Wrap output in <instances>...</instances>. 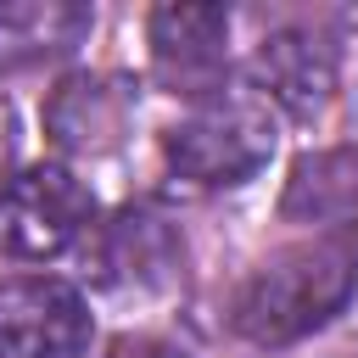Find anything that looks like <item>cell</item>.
I'll return each mask as SVG.
<instances>
[{"instance_id":"1","label":"cell","mask_w":358,"mask_h":358,"mask_svg":"<svg viewBox=\"0 0 358 358\" xmlns=\"http://www.w3.org/2000/svg\"><path fill=\"white\" fill-rule=\"evenodd\" d=\"M352 285H358V246L341 235H313L280 246L241 280L229 302V324L252 347H291L319 324H330L347 308Z\"/></svg>"},{"instance_id":"2","label":"cell","mask_w":358,"mask_h":358,"mask_svg":"<svg viewBox=\"0 0 358 358\" xmlns=\"http://www.w3.org/2000/svg\"><path fill=\"white\" fill-rule=\"evenodd\" d=\"M274 106L252 84H224L162 134V162L190 190H235L274 157Z\"/></svg>"},{"instance_id":"3","label":"cell","mask_w":358,"mask_h":358,"mask_svg":"<svg viewBox=\"0 0 358 358\" xmlns=\"http://www.w3.org/2000/svg\"><path fill=\"white\" fill-rule=\"evenodd\" d=\"M95 218V196L62 168V162H39L22 168L0 185V252L6 257H62L67 246H78L90 235Z\"/></svg>"},{"instance_id":"4","label":"cell","mask_w":358,"mask_h":358,"mask_svg":"<svg viewBox=\"0 0 358 358\" xmlns=\"http://www.w3.org/2000/svg\"><path fill=\"white\" fill-rule=\"evenodd\" d=\"M95 336L90 302L56 274L0 280V358H84Z\"/></svg>"},{"instance_id":"5","label":"cell","mask_w":358,"mask_h":358,"mask_svg":"<svg viewBox=\"0 0 358 358\" xmlns=\"http://www.w3.org/2000/svg\"><path fill=\"white\" fill-rule=\"evenodd\" d=\"M336 78H341V50L324 28L308 22L274 28L252 56V90L285 117H319L336 95Z\"/></svg>"},{"instance_id":"6","label":"cell","mask_w":358,"mask_h":358,"mask_svg":"<svg viewBox=\"0 0 358 358\" xmlns=\"http://www.w3.org/2000/svg\"><path fill=\"white\" fill-rule=\"evenodd\" d=\"M145 39H151V73L173 95L201 101L229 84V67H224L229 11L224 6H157L145 22Z\"/></svg>"},{"instance_id":"7","label":"cell","mask_w":358,"mask_h":358,"mask_svg":"<svg viewBox=\"0 0 358 358\" xmlns=\"http://www.w3.org/2000/svg\"><path fill=\"white\" fill-rule=\"evenodd\" d=\"M134 123V84L117 73H67L45 101V134L67 157H106Z\"/></svg>"},{"instance_id":"8","label":"cell","mask_w":358,"mask_h":358,"mask_svg":"<svg viewBox=\"0 0 358 358\" xmlns=\"http://www.w3.org/2000/svg\"><path fill=\"white\" fill-rule=\"evenodd\" d=\"M95 263L106 285H134V291H157L179 274L185 263V241L173 235V224L151 207H123L101 241H95Z\"/></svg>"},{"instance_id":"9","label":"cell","mask_w":358,"mask_h":358,"mask_svg":"<svg viewBox=\"0 0 358 358\" xmlns=\"http://www.w3.org/2000/svg\"><path fill=\"white\" fill-rule=\"evenodd\" d=\"M95 28L78 0H0V73H28L73 56Z\"/></svg>"},{"instance_id":"10","label":"cell","mask_w":358,"mask_h":358,"mask_svg":"<svg viewBox=\"0 0 358 358\" xmlns=\"http://www.w3.org/2000/svg\"><path fill=\"white\" fill-rule=\"evenodd\" d=\"M285 218L319 224L324 235H341L358 246V151H313L291 168L285 196H280Z\"/></svg>"},{"instance_id":"11","label":"cell","mask_w":358,"mask_h":358,"mask_svg":"<svg viewBox=\"0 0 358 358\" xmlns=\"http://www.w3.org/2000/svg\"><path fill=\"white\" fill-rule=\"evenodd\" d=\"M106 358H190L179 341H168V336H151V330H129V336H117L112 347H106Z\"/></svg>"},{"instance_id":"12","label":"cell","mask_w":358,"mask_h":358,"mask_svg":"<svg viewBox=\"0 0 358 358\" xmlns=\"http://www.w3.org/2000/svg\"><path fill=\"white\" fill-rule=\"evenodd\" d=\"M11 145H17V117H11V106H6V95H0V168H6Z\"/></svg>"}]
</instances>
